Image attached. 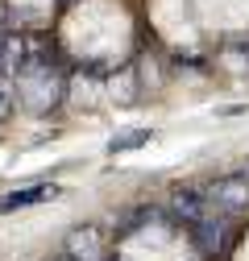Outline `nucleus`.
Wrapping results in <instances>:
<instances>
[{
	"mask_svg": "<svg viewBox=\"0 0 249 261\" xmlns=\"http://www.w3.org/2000/svg\"><path fill=\"white\" fill-rule=\"evenodd\" d=\"M13 87H17V100L29 112H50L62 100V67H58L46 38H25V58L17 67Z\"/></svg>",
	"mask_w": 249,
	"mask_h": 261,
	"instance_id": "f257e3e1",
	"label": "nucleus"
},
{
	"mask_svg": "<svg viewBox=\"0 0 249 261\" xmlns=\"http://www.w3.org/2000/svg\"><path fill=\"white\" fill-rule=\"evenodd\" d=\"M204 199L212 203V212H220L225 220L245 216L249 212V178L245 174H225V178H212L204 187Z\"/></svg>",
	"mask_w": 249,
	"mask_h": 261,
	"instance_id": "f03ea898",
	"label": "nucleus"
},
{
	"mask_svg": "<svg viewBox=\"0 0 249 261\" xmlns=\"http://www.w3.org/2000/svg\"><path fill=\"white\" fill-rule=\"evenodd\" d=\"M67 257H71V261H104V257H108L104 232H100V228H91V224L67 232Z\"/></svg>",
	"mask_w": 249,
	"mask_h": 261,
	"instance_id": "7ed1b4c3",
	"label": "nucleus"
},
{
	"mask_svg": "<svg viewBox=\"0 0 249 261\" xmlns=\"http://www.w3.org/2000/svg\"><path fill=\"white\" fill-rule=\"evenodd\" d=\"M191 237H195V245H200L204 257H216V253H225V245H229V220L220 212H212V216H204L191 228Z\"/></svg>",
	"mask_w": 249,
	"mask_h": 261,
	"instance_id": "20e7f679",
	"label": "nucleus"
},
{
	"mask_svg": "<svg viewBox=\"0 0 249 261\" xmlns=\"http://www.w3.org/2000/svg\"><path fill=\"white\" fill-rule=\"evenodd\" d=\"M170 212H175L187 228H195L204 216H212V203L204 199V191H195V187H175V191H170Z\"/></svg>",
	"mask_w": 249,
	"mask_h": 261,
	"instance_id": "39448f33",
	"label": "nucleus"
},
{
	"mask_svg": "<svg viewBox=\"0 0 249 261\" xmlns=\"http://www.w3.org/2000/svg\"><path fill=\"white\" fill-rule=\"evenodd\" d=\"M54 195H58V187H46V182H38V187H21V191H9L5 199H0V216L21 212V207H34V203H46V199H54Z\"/></svg>",
	"mask_w": 249,
	"mask_h": 261,
	"instance_id": "423d86ee",
	"label": "nucleus"
},
{
	"mask_svg": "<svg viewBox=\"0 0 249 261\" xmlns=\"http://www.w3.org/2000/svg\"><path fill=\"white\" fill-rule=\"evenodd\" d=\"M145 141H150V128H129V133H120V137L108 141V153H129V149H137Z\"/></svg>",
	"mask_w": 249,
	"mask_h": 261,
	"instance_id": "0eeeda50",
	"label": "nucleus"
},
{
	"mask_svg": "<svg viewBox=\"0 0 249 261\" xmlns=\"http://www.w3.org/2000/svg\"><path fill=\"white\" fill-rule=\"evenodd\" d=\"M54 261H71V257H67V253H62V257H54Z\"/></svg>",
	"mask_w": 249,
	"mask_h": 261,
	"instance_id": "6e6552de",
	"label": "nucleus"
},
{
	"mask_svg": "<svg viewBox=\"0 0 249 261\" xmlns=\"http://www.w3.org/2000/svg\"><path fill=\"white\" fill-rule=\"evenodd\" d=\"M241 174H245V178H249V162H245V170H241Z\"/></svg>",
	"mask_w": 249,
	"mask_h": 261,
	"instance_id": "1a4fd4ad",
	"label": "nucleus"
}]
</instances>
